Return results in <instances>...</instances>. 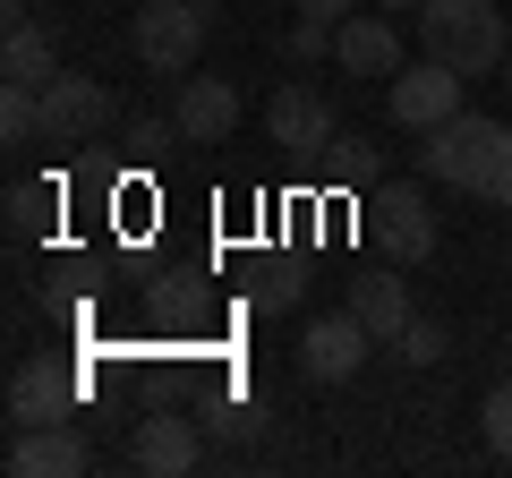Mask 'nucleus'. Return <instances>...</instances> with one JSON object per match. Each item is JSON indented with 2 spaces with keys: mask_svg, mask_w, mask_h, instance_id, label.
<instances>
[{
  "mask_svg": "<svg viewBox=\"0 0 512 478\" xmlns=\"http://www.w3.org/2000/svg\"><path fill=\"white\" fill-rule=\"evenodd\" d=\"M299 18H325V26H342V18H359V0H291Z\"/></svg>",
  "mask_w": 512,
  "mask_h": 478,
  "instance_id": "25",
  "label": "nucleus"
},
{
  "mask_svg": "<svg viewBox=\"0 0 512 478\" xmlns=\"http://www.w3.org/2000/svg\"><path fill=\"white\" fill-rule=\"evenodd\" d=\"M367 239H376L393 265H427L436 257V205H427L410 180L376 188V197H367Z\"/></svg>",
  "mask_w": 512,
  "mask_h": 478,
  "instance_id": "4",
  "label": "nucleus"
},
{
  "mask_svg": "<svg viewBox=\"0 0 512 478\" xmlns=\"http://www.w3.org/2000/svg\"><path fill=\"white\" fill-rule=\"evenodd\" d=\"M265 137H274L282 154H316V146L342 137V120H333V103L316 86H282L274 103H265Z\"/></svg>",
  "mask_w": 512,
  "mask_h": 478,
  "instance_id": "11",
  "label": "nucleus"
},
{
  "mask_svg": "<svg viewBox=\"0 0 512 478\" xmlns=\"http://www.w3.org/2000/svg\"><path fill=\"white\" fill-rule=\"evenodd\" d=\"M26 9H35V0H0V18H26Z\"/></svg>",
  "mask_w": 512,
  "mask_h": 478,
  "instance_id": "28",
  "label": "nucleus"
},
{
  "mask_svg": "<svg viewBox=\"0 0 512 478\" xmlns=\"http://www.w3.org/2000/svg\"><path fill=\"white\" fill-rule=\"evenodd\" d=\"M43 137V86H9L0 77V146L18 154V146H35Z\"/></svg>",
  "mask_w": 512,
  "mask_h": 478,
  "instance_id": "19",
  "label": "nucleus"
},
{
  "mask_svg": "<svg viewBox=\"0 0 512 478\" xmlns=\"http://www.w3.org/2000/svg\"><path fill=\"white\" fill-rule=\"evenodd\" d=\"M393 350H402L410 368H436L444 350H453V333H444L436 316H410V325H402V342H393Z\"/></svg>",
  "mask_w": 512,
  "mask_h": 478,
  "instance_id": "22",
  "label": "nucleus"
},
{
  "mask_svg": "<svg viewBox=\"0 0 512 478\" xmlns=\"http://www.w3.org/2000/svg\"><path fill=\"white\" fill-rule=\"evenodd\" d=\"M205 436H214V444H248V436H265V402H256V393L214 402V410H205Z\"/></svg>",
  "mask_w": 512,
  "mask_h": 478,
  "instance_id": "20",
  "label": "nucleus"
},
{
  "mask_svg": "<svg viewBox=\"0 0 512 478\" xmlns=\"http://www.w3.org/2000/svg\"><path fill=\"white\" fill-rule=\"evenodd\" d=\"M299 291H308V274H299L291 257H265V265L248 274V308H256V316H291Z\"/></svg>",
  "mask_w": 512,
  "mask_h": 478,
  "instance_id": "17",
  "label": "nucleus"
},
{
  "mask_svg": "<svg viewBox=\"0 0 512 478\" xmlns=\"http://www.w3.org/2000/svg\"><path fill=\"white\" fill-rule=\"evenodd\" d=\"M350 316H359L376 342H402V325H410L419 308H410V291H402V274H393V257L367 265V274H350Z\"/></svg>",
  "mask_w": 512,
  "mask_h": 478,
  "instance_id": "15",
  "label": "nucleus"
},
{
  "mask_svg": "<svg viewBox=\"0 0 512 478\" xmlns=\"http://www.w3.org/2000/svg\"><path fill=\"white\" fill-rule=\"evenodd\" d=\"M171 129H180L188 146H222V137L239 129V86H231V77H180Z\"/></svg>",
  "mask_w": 512,
  "mask_h": 478,
  "instance_id": "13",
  "label": "nucleus"
},
{
  "mask_svg": "<svg viewBox=\"0 0 512 478\" xmlns=\"http://www.w3.org/2000/svg\"><path fill=\"white\" fill-rule=\"evenodd\" d=\"M163 137H180V129H171V120H128V146H146V154H154Z\"/></svg>",
  "mask_w": 512,
  "mask_h": 478,
  "instance_id": "26",
  "label": "nucleus"
},
{
  "mask_svg": "<svg viewBox=\"0 0 512 478\" xmlns=\"http://www.w3.org/2000/svg\"><path fill=\"white\" fill-rule=\"evenodd\" d=\"M461 111V69H444V60H419V69H393V120H402L410 137L444 129Z\"/></svg>",
  "mask_w": 512,
  "mask_h": 478,
  "instance_id": "9",
  "label": "nucleus"
},
{
  "mask_svg": "<svg viewBox=\"0 0 512 478\" xmlns=\"http://www.w3.org/2000/svg\"><path fill=\"white\" fill-rule=\"evenodd\" d=\"M419 52L444 60V69H461V77H495L504 52H512V35L495 18V0H427L419 9Z\"/></svg>",
  "mask_w": 512,
  "mask_h": 478,
  "instance_id": "2",
  "label": "nucleus"
},
{
  "mask_svg": "<svg viewBox=\"0 0 512 478\" xmlns=\"http://www.w3.org/2000/svg\"><path fill=\"white\" fill-rule=\"evenodd\" d=\"M111 129V86H94V77L60 69L52 86H43V137H60V146H86V137Z\"/></svg>",
  "mask_w": 512,
  "mask_h": 478,
  "instance_id": "8",
  "label": "nucleus"
},
{
  "mask_svg": "<svg viewBox=\"0 0 512 478\" xmlns=\"http://www.w3.org/2000/svg\"><path fill=\"white\" fill-rule=\"evenodd\" d=\"M128 43H137V60L163 77H188L205 52V0H146L137 9V26H128Z\"/></svg>",
  "mask_w": 512,
  "mask_h": 478,
  "instance_id": "3",
  "label": "nucleus"
},
{
  "mask_svg": "<svg viewBox=\"0 0 512 478\" xmlns=\"http://www.w3.org/2000/svg\"><path fill=\"white\" fill-rule=\"evenodd\" d=\"M376 9H384V18H402V9H410V18H419L427 0H376Z\"/></svg>",
  "mask_w": 512,
  "mask_h": 478,
  "instance_id": "27",
  "label": "nucleus"
},
{
  "mask_svg": "<svg viewBox=\"0 0 512 478\" xmlns=\"http://www.w3.org/2000/svg\"><path fill=\"white\" fill-rule=\"evenodd\" d=\"M86 402V376L60 368V359H18V376H9V427H52L69 419V410Z\"/></svg>",
  "mask_w": 512,
  "mask_h": 478,
  "instance_id": "6",
  "label": "nucleus"
},
{
  "mask_svg": "<svg viewBox=\"0 0 512 478\" xmlns=\"http://www.w3.org/2000/svg\"><path fill=\"white\" fill-rule=\"evenodd\" d=\"M0 77L9 86H52V35H43L35 18H9V43H0Z\"/></svg>",
  "mask_w": 512,
  "mask_h": 478,
  "instance_id": "16",
  "label": "nucleus"
},
{
  "mask_svg": "<svg viewBox=\"0 0 512 478\" xmlns=\"http://www.w3.org/2000/svg\"><path fill=\"white\" fill-rule=\"evenodd\" d=\"M60 222V188L52 180H18L9 188V239H43Z\"/></svg>",
  "mask_w": 512,
  "mask_h": 478,
  "instance_id": "18",
  "label": "nucleus"
},
{
  "mask_svg": "<svg viewBox=\"0 0 512 478\" xmlns=\"http://www.w3.org/2000/svg\"><path fill=\"white\" fill-rule=\"evenodd\" d=\"M495 77H504V94H512V52H504V69H495Z\"/></svg>",
  "mask_w": 512,
  "mask_h": 478,
  "instance_id": "29",
  "label": "nucleus"
},
{
  "mask_svg": "<svg viewBox=\"0 0 512 478\" xmlns=\"http://www.w3.org/2000/svg\"><path fill=\"white\" fill-rule=\"evenodd\" d=\"M316 163H325V188H376V154H367L359 137H333V146H316Z\"/></svg>",
  "mask_w": 512,
  "mask_h": 478,
  "instance_id": "21",
  "label": "nucleus"
},
{
  "mask_svg": "<svg viewBox=\"0 0 512 478\" xmlns=\"http://www.w3.org/2000/svg\"><path fill=\"white\" fill-rule=\"evenodd\" d=\"M419 171L444 180V188H470V197L504 205V188H512V129L487 120V111H453L444 129L419 137Z\"/></svg>",
  "mask_w": 512,
  "mask_h": 478,
  "instance_id": "1",
  "label": "nucleus"
},
{
  "mask_svg": "<svg viewBox=\"0 0 512 478\" xmlns=\"http://www.w3.org/2000/svg\"><path fill=\"white\" fill-rule=\"evenodd\" d=\"M367 350H376V333L342 308V316H316V325L299 333V368H308L316 385H350V376L367 368Z\"/></svg>",
  "mask_w": 512,
  "mask_h": 478,
  "instance_id": "7",
  "label": "nucleus"
},
{
  "mask_svg": "<svg viewBox=\"0 0 512 478\" xmlns=\"http://www.w3.org/2000/svg\"><path fill=\"white\" fill-rule=\"evenodd\" d=\"M282 52H291L299 69H308V60H325V52H333V26H325V18H299V26H291V43H282Z\"/></svg>",
  "mask_w": 512,
  "mask_h": 478,
  "instance_id": "24",
  "label": "nucleus"
},
{
  "mask_svg": "<svg viewBox=\"0 0 512 478\" xmlns=\"http://www.w3.org/2000/svg\"><path fill=\"white\" fill-rule=\"evenodd\" d=\"M504 214H512V188H504Z\"/></svg>",
  "mask_w": 512,
  "mask_h": 478,
  "instance_id": "30",
  "label": "nucleus"
},
{
  "mask_svg": "<svg viewBox=\"0 0 512 478\" xmlns=\"http://www.w3.org/2000/svg\"><path fill=\"white\" fill-rule=\"evenodd\" d=\"M146 325L163 342H214V299L197 274H146Z\"/></svg>",
  "mask_w": 512,
  "mask_h": 478,
  "instance_id": "10",
  "label": "nucleus"
},
{
  "mask_svg": "<svg viewBox=\"0 0 512 478\" xmlns=\"http://www.w3.org/2000/svg\"><path fill=\"white\" fill-rule=\"evenodd\" d=\"M86 461H94V444L69 419L18 427V444H9V478H86Z\"/></svg>",
  "mask_w": 512,
  "mask_h": 478,
  "instance_id": "12",
  "label": "nucleus"
},
{
  "mask_svg": "<svg viewBox=\"0 0 512 478\" xmlns=\"http://www.w3.org/2000/svg\"><path fill=\"white\" fill-rule=\"evenodd\" d=\"M205 419H188V410H146V419H137V436H128V461H137V470L146 478H188L205 461Z\"/></svg>",
  "mask_w": 512,
  "mask_h": 478,
  "instance_id": "5",
  "label": "nucleus"
},
{
  "mask_svg": "<svg viewBox=\"0 0 512 478\" xmlns=\"http://www.w3.org/2000/svg\"><path fill=\"white\" fill-rule=\"evenodd\" d=\"M333 69L393 77V69H402V26L384 18V9H376V18H367V9H359V18H342V26H333Z\"/></svg>",
  "mask_w": 512,
  "mask_h": 478,
  "instance_id": "14",
  "label": "nucleus"
},
{
  "mask_svg": "<svg viewBox=\"0 0 512 478\" xmlns=\"http://www.w3.org/2000/svg\"><path fill=\"white\" fill-rule=\"evenodd\" d=\"M478 436H487V453H495V461H512V376L487 393V410H478Z\"/></svg>",
  "mask_w": 512,
  "mask_h": 478,
  "instance_id": "23",
  "label": "nucleus"
}]
</instances>
